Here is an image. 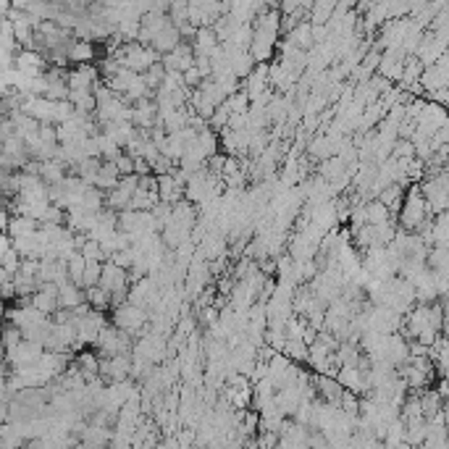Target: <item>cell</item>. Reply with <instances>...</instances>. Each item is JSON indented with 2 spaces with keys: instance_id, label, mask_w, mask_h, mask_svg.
Masks as SVG:
<instances>
[{
  "instance_id": "30bf717a",
  "label": "cell",
  "mask_w": 449,
  "mask_h": 449,
  "mask_svg": "<svg viewBox=\"0 0 449 449\" xmlns=\"http://www.w3.org/2000/svg\"><path fill=\"white\" fill-rule=\"evenodd\" d=\"M87 294V305L92 310H100V313H110L113 310V294L105 292L103 287H92V289H84Z\"/></svg>"
},
{
  "instance_id": "8fae6325",
  "label": "cell",
  "mask_w": 449,
  "mask_h": 449,
  "mask_svg": "<svg viewBox=\"0 0 449 449\" xmlns=\"http://www.w3.org/2000/svg\"><path fill=\"white\" fill-rule=\"evenodd\" d=\"M365 213H368V223H370V226H381V223L397 221L389 213V208H386L384 202H379V200H370V202H365Z\"/></svg>"
},
{
  "instance_id": "ac0fdd59",
  "label": "cell",
  "mask_w": 449,
  "mask_h": 449,
  "mask_svg": "<svg viewBox=\"0 0 449 449\" xmlns=\"http://www.w3.org/2000/svg\"><path fill=\"white\" fill-rule=\"evenodd\" d=\"M116 166H119V171H121V176H131L134 174V169H137V160L131 158V155H121L119 160H116Z\"/></svg>"
},
{
  "instance_id": "277c9868",
  "label": "cell",
  "mask_w": 449,
  "mask_h": 449,
  "mask_svg": "<svg viewBox=\"0 0 449 449\" xmlns=\"http://www.w3.org/2000/svg\"><path fill=\"white\" fill-rule=\"evenodd\" d=\"M405 60H408L405 50H384L381 53L379 74L389 82H402V77H405Z\"/></svg>"
},
{
  "instance_id": "3957f363",
  "label": "cell",
  "mask_w": 449,
  "mask_h": 449,
  "mask_svg": "<svg viewBox=\"0 0 449 449\" xmlns=\"http://www.w3.org/2000/svg\"><path fill=\"white\" fill-rule=\"evenodd\" d=\"M116 58H121L124 69L134 71V74H148L155 63L163 60V56H160L155 48H145L140 42H126V45L116 53Z\"/></svg>"
},
{
  "instance_id": "52a82bcc",
  "label": "cell",
  "mask_w": 449,
  "mask_h": 449,
  "mask_svg": "<svg viewBox=\"0 0 449 449\" xmlns=\"http://www.w3.org/2000/svg\"><path fill=\"white\" fill-rule=\"evenodd\" d=\"M95 53H98V50H95V42L71 37V42H69V63H77V66L92 63V60H95Z\"/></svg>"
},
{
  "instance_id": "e0dca14e",
  "label": "cell",
  "mask_w": 449,
  "mask_h": 449,
  "mask_svg": "<svg viewBox=\"0 0 449 449\" xmlns=\"http://www.w3.org/2000/svg\"><path fill=\"white\" fill-rule=\"evenodd\" d=\"M394 160H415V145L410 140H399L394 145V152H391Z\"/></svg>"
},
{
  "instance_id": "ba28073f",
  "label": "cell",
  "mask_w": 449,
  "mask_h": 449,
  "mask_svg": "<svg viewBox=\"0 0 449 449\" xmlns=\"http://www.w3.org/2000/svg\"><path fill=\"white\" fill-rule=\"evenodd\" d=\"M219 45H221V40H219V34H216V30H213V27H210V30H197L195 40H192L195 56H213Z\"/></svg>"
},
{
  "instance_id": "6da1fadb",
  "label": "cell",
  "mask_w": 449,
  "mask_h": 449,
  "mask_svg": "<svg viewBox=\"0 0 449 449\" xmlns=\"http://www.w3.org/2000/svg\"><path fill=\"white\" fill-rule=\"evenodd\" d=\"M431 219V208L426 197H423V192H420V184H412L408 187V195H405V205L399 210L397 216V226L402 231H408V234H418L420 226Z\"/></svg>"
},
{
  "instance_id": "7a4b0ae2",
  "label": "cell",
  "mask_w": 449,
  "mask_h": 449,
  "mask_svg": "<svg viewBox=\"0 0 449 449\" xmlns=\"http://www.w3.org/2000/svg\"><path fill=\"white\" fill-rule=\"evenodd\" d=\"M110 323H113L119 331H124V334L137 337V339L152 334V329H150V313L145 308L131 305V302H126V305H121V308L113 310V313H110Z\"/></svg>"
},
{
  "instance_id": "8992f818",
  "label": "cell",
  "mask_w": 449,
  "mask_h": 449,
  "mask_svg": "<svg viewBox=\"0 0 449 449\" xmlns=\"http://www.w3.org/2000/svg\"><path fill=\"white\" fill-rule=\"evenodd\" d=\"M58 305H60V310H77V308H82V305H87V294H84L82 287L66 281V284H60L58 287Z\"/></svg>"
},
{
  "instance_id": "5b68a950",
  "label": "cell",
  "mask_w": 449,
  "mask_h": 449,
  "mask_svg": "<svg viewBox=\"0 0 449 449\" xmlns=\"http://www.w3.org/2000/svg\"><path fill=\"white\" fill-rule=\"evenodd\" d=\"M32 305L40 310L42 315L53 318V315H56V313L60 310V305H58V287H56V284H42L40 292L32 297Z\"/></svg>"
},
{
  "instance_id": "2e32d148",
  "label": "cell",
  "mask_w": 449,
  "mask_h": 449,
  "mask_svg": "<svg viewBox=\"0 0 449 449\" xmlns=\"http://www.w3.org/2000/svg\"><path fill=\"white\" fill-rule=\"evenodd\" d=\"M21 341H24V331L19 326H13V323H6V355H11L13 349H19Z\"/></svg>"
},
{
  "instance_id": "4fadbf2b",
  "label": "cell",
  "mask_w": 449,
  "mask_h": 449,
  "mask_svg": "<svg viewBox=\"0 0 449 449\" xmlns=\"http://www.w3.org/2000/svg\"><path fill=\"white\" fill-rule=\"evenodd\" d=\"M429 268L434 273H449V247H431Z\"/></svg>"
},
{
  "instance_id": "5bb4252c",
  "label": "cell",
  "mask_w": 449,
  "mask_h": 449,
  "mask_svg": "<svg viewBox=\"0 0 449 449\" xmlns=\"http://www.w3.org/2000/svg\"><path fill=\"white\" fill-rule=\"evenodd\" d=\"M334 3H315L313 8H310V24L313 27H326L331 21V16H334Z\"/></svg>"
},
{
  "instance_id": "7c38bea8",
  "label": "cell",
  "mask_w": 449,
  "mask_h": 449,
  "mask_svg": "<svg viewBox=\"0 0 449 449\" xmlns=\"http://www.w3.org/2000/svg\"><path fill=\"white\" fill-rule=\"evenodd\" d=\"M84 271H87V260H84V255H82V252H74L69 260V279H71V284H77L82 289H84Z\"/></svg>"
},
{
  "instance_id": "9c48e42d",
  "label": "cell",
  "mask_w": 449,
  "mask_h": 449,
  "mask_svg": "<svg viewBox=\"0 0 449 449\" xmlns=\"http://www.w3.org/2000/svg\"><path fill=\"white\" fill-rule=\"evenodd\" d=\"M405 195H408V190L402 187V184H391V187H386V190L381 192L379 202H384L386 208H389V213L397 219L399 210H402V205H405Z\"/></svg>"
},
{
  "instance_id": "9a60e30c",
  "label": "cell",
  "mask_w": 449,
  "mask_h": 449,
  "mask_svg": "<svg viewBox=\"0 0 449 449\" xmlns=\"http://www.w3.org/2000/svg\"><path fill=\"white\" fill-rule=\"evenodd\" d=\"M103 268L105 263H87V271H84V289H92V287H100V279H103Z\"/></svg>"
}]
</instances>
